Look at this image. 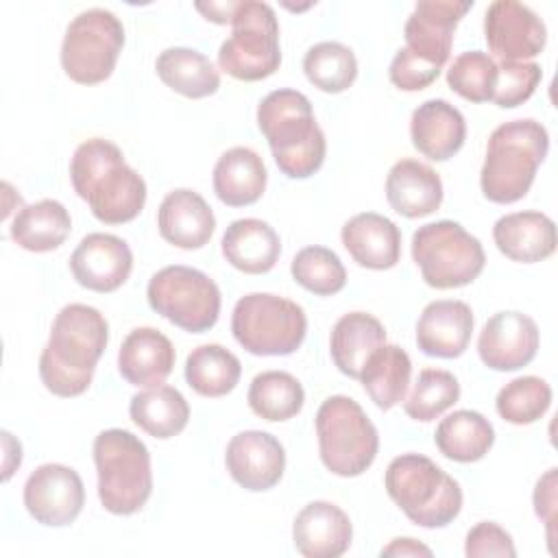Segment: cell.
<instances>
[{"label":"cell","mask_w":558,"mask_h":558,"mask_svg":"<svg viewBox=\"0 0 558 558\" xmlns=\"http://www.w3.org/2000/svg\"><path fill=\"white\" fill-rule=\"evenodd\" d=\"M107 340L109 325L96 307L85 303L61 307L39 355V377L46 390L65 399L83 395L94 379Z\"/></svg>","instance_id":"6da1fadb"},{"label":"cell","mask_w":558,"mask_h":558,"mask_svg":"<svg viewBox=\"0 0 558 558\" xmlns=\"http://www.w3.org/2000/svg\"><path fill=\"white\" fill-rule=\"evenodd\" d=\"M70 181L94 218L105 225L131 222L144 209L146 181L109 140L92 137L76 146L70 159Z\"/></svg>","instance_id":"7a4b0ae2"},{"label":"cell","mask_w":558,"mask_h":558,"mask_svg":"<svg viewBox=\"0 0 558 558\" xmlns=\"http://www.w3.org/2000/svg\"><path fill=\"white\" fill-rule=\"evenodd\" d=\"M257 126L286 177L307 179L320 170L327 142L305 94L275 89L264 96L257 105Z\"/></svg>","instance_id":"3957f363"},{"label":"cell","mask_w":558,"mask_h":558,"mask_svg":"<svg viewBox=\"0 0 558 558\" xmlns=\"http://www.w3.org/2000/svg\"><path fill=\"white\" fill-rule=\"evenodd\" d=\"M547 129L532 120H510L499 124L486 144V157L480 172L482 194L499 205L521 201L547 157Z\"/></svg>","instance_id":"277c9868"},{"label":"cell","mask_w":558,"mask_h":558,"mask_svg":"<svg viewBox=\"0 0 558 558\" xmlns=\"http://www.w3.org/2000/svg\"><path fill=\"white\" fill-rule=\"evenodd\" d=\"M390 499L421 527H445L462 510V488L421 453L397 456L384 475Z\"/></svg>","instance_id":"5b68a950"},{"label":"cell","mask_w":558,"mask_h":558,"mask_svg":"<svg viewBox=\"0 0 558 558\" xmlns=\"http://www.w3.org/2000/svg\"><path fill=\"white\" fill-rule=\"evenodd\" d=\"M98 497L107 512L129 517L140 512L153 493L148 447L131 432L111 427L94 438Z\"/></svg>","instance_id":"8992f818"},{"label":"cell","mask_w":558,"mask_h":558,"mask_svg":"<svg viewBox=\"0 0 558 558\" xmlns=\"http://www.w3.org/2000/svg\"><path fill=\"white\" fill-rule=\"evenodd\" d=\"M314 423L320 460L333 475L357 477L375 462L379 449L377 429L351 397H327Z\"/></svg>","instance_id":"52a82bcc"},{"label":"cell","mask_w":558,"mask_h":558,"mask_svg":"<svg viewBox=\"0 0 558 558\" xmlns=\"http://www.w3.org/2000/svg\"><path fill=\"white\" fill-rule=\"evenodd\" d=\"M412 259L427 286L451 290L469 286L486 264L482 242L456 220H436L412 235Z\"/></svg>","instance_id":"ba28073f"},{"label":"cell","mask_w":558,"mask_h":558,"mask_svg":"<svg viewBox=\"0 0 558 558\" xmlns=\"http://www.w3.org/2000/svg\"><path fill=\"white\" fill-rule=\"evenodd\" d=\"M231 331L238 344L253 355H290L305 340L307 316L290 299L251 292L238 299Z\"/></svg>","instance_id":"9c48e42d"},{"label":"cell","mask_w":558,"mask_h":558,"mask_svg":"<svg viewBox=\"0 0 558 558\" xmlns=\"http://www.w3.org/2000/svg\"><path fill=\"white\" fill-rule=\"evenodd\" d=\"M231 35L220 44L218 65L238 81H262L279 70V22L275 9L259 0H240Z\"/></svg>","instance_id":"30bf717a"},{"label":"cell","mask_w":558,"mask_h":558,"mask_svg":"<svg viewBox=\"0 0 558 558\" xmlns=\"http://www.w3.org/2000/svg\"><path fill=\"white\" fill-rule=\"evenodd\" d=\"M148 305L190 333L209 331L220 316V290L209 275L190 266L157 270L146 288Z\"/></svg>","instance_id":"8fae6325"},{"label":"cell","mask_w":558,"mask_h":558,"mask_svg":"<svg viewBox=\"0 0 558 558\" xmlns=\"http://www.w3.org/2000/svg\"><path fill=\"white\" fill-rule=\"evenodd\" d=\"M124 46V26L107 9L81 11L65 28L61 68L81 85H96L111 76Z\"/></svg>","instance_id":"7c38bea8"},{"label":"cell","mask_w":558,"mask_h":558,"mask_svg":"<svg viewBox=\"0 0 558 558\" xmlns=\"http://www.w3.org/2000/svg\"><path fill=\"white\" fill-rule=\"evenodd\" d=\"M24 506L41 525H70L85 506L83 480L72 466L46 462L28 475L24 484Z\"/></svg>","instance_id":"4fadbf2b"},{"label":"cell","mask_w":558,"mask_h":558,"mask_svg":"<svg viewBox=\"0 0 558 558\" xmlns=\"http://www.w3.org/2000/svg\"><path fill=\"white\" fill-rule=\"evenodd\" d=\"M484 37L490 52L501 61H525L541 54L547 28L527 4L495 0L484 13Z\"/></svg>","instance_id":"5bb4252c"},{"label":"cell","mask_w":558,"mask_h":558,"mask_svg":"<svg viewBox=\"0 0 558 558\" xmlns=\"http://www.w3.org/2000/svg\"><path fill=\"white\" fill-rule=\"evenodd\" d=\"M473 2L421 0L410 13L403 35L405 50L418 61L442 70L451 54L453 33Z\"/></svg>","instance_id":"9a60e30c"},{"label":"cell","mask_w":558,"mask_h":558,"mask_svg":"<svg viewBox=\"0 0 558 558\" xmlns=\"http://www.w3.org/2000/svg\"><path fill=\"white\" fill-rule=\"evenodd\" d=\"M538 342L541 333L534 318L523 312H497L480 331L477 353L484 366L493 371H519L536 357Z\"/></svg>","instance_id":"2e32d148"},{"label":"cell","mask_w":558,"mask_h":558,"mask_svg":"<svg viewBox=\"0 0 558 558\" xmlns=\"http://www.w3.org/2000/svg\"><path fill=\"white\" fill-rule=\"evenodd\" d=\"M225 464L238 486L262 493L277 486L283 477L286 451L272 434L246 429L229 440Z\"/></svg>","instance_id":"e0dca14e"},{"label":"cell","mask_w":558,"mask_h":558,"mask_svg":"<svg viewBox=\"0 0 558 558\" xmlns=\"http://www.w3.org/2000/svg\"><path fill=\"white\" fill-rule=\"evenodd\" d=\"M70 270L78 286L107 294L129 279L133 253L118 235L87 233L70 255Z\"/></svg>","instance_id":"ac0fdd59"},{"label":"cell","mask_w":558,"mask_h":558,"mask_svg":"<svg viewBox=\"0 0 558 558\" xmlns=\"http://www.w3.org/2000/svg\"><path fill=\"white\" fill-rule=\"evenodd\" d=\"M473 333V312L464 301L440 299L423 307L416 323V344L425 355L460 357Z\"/></svg>","instance_id":"d6986e66"},{"label":"cell","mask_w":558,"mask_h":558,"mask_svg":"<svg viewBox=\"0 0 558 558\" xmlns=\"http://www.w3.org/2000/svg\"><path fill=\"white\" fill-rule=\"evenodd\" d=\"M353 538L349 514L331 501H312L294 517L292 541L305 558H338Z\"/></svg>","instance_id":"ffe728a7"},{"label":"cell","mask_w":558,"mask_h":558,"mask_svg":"<svg viewBox=\"0 0 558 558\" xmlns=\"http://www.w3.org/2000/svg\"><path fill=\"white\" fill-rule=\"evenodd\" d=\"M161 238L177 248H201L216 231V216L207 201L187 187L166 194L157 211Z\"/></svg>","instance_id":"44dd1931"},{"label":"cell","mask_w":558,"mask_h":558,"mask_svg":"<svg viewBox=\"0 0 558 558\" xmlns=\"http://www.w3.org/2000/svg\"><path fill=\"white\" fill-rule=\"evenodd\" d=\"M174 347L155 327L133 329L120 344L118 371L122 379L137 388L161 386L174 368Z\"/></svg>","instance_id":"7402d4cb"},{"label":"cell","mask_w":558,"mask_h":558,"mask_svg":"<svg viewBox=\"0 0 558 558\" xmlns=\"http://www.w3.org/2000/svg\"><path fill=\"white\" fill-rule=\"evenodd\" d=\"M340 240L353 262L362 268L388 270L397 266L401 257L399 227L375 211H362L349 218L342 227Z\"/></svg>","instance_id":"603a6c76"},{"label":"cell","mask_w":558,"mask_h":558,"mask_svg":"<svg viewBox=\"0 0 558 558\" xmlns=\"http://www.w3.org/2000/svg\"><path fill=\"white\" fill-rule=\"evenodd\" d=\"M412 146L432 161H447L466 140V122L460 109L442 98H432L412 111Z\"/></svg>","instance_id":"cb8c5ba5"},{"label":"cell","mask_w":558,"mask_h":558,"mask_svg":"<svg viewBox=\"0 0 558 558\" xmlns=\"http://www.w3.org/2000/svg\"><path fill=\"white\" fill-rule=\"evenodd\" d=\"M493 240L508 259L534 264L554 255L556 225L541 211H514L495 222Z\"/></svg>","instance_id":"d4e9b609"},{"label":"cell","mask_w":558,"mask_h":558,"mask_svg":"<svg viewBox=\"0 0 558 558\" xmlns=\"http://www.w3.org/2000/svg\"><path fill=\"white\" fill-rule=\"evenodd\" d=\"M386 198L405 218L434 214L442 203V181L434 168L416 159H399L386 177Z\"/></svg>","instance_id":"484cf974"},{"label":"cell","mask_w":558,"mask_h":558,"mask_svg":"<svg viewBox=\"0 0 558 558\" xmlns=\"http://www.w3.org/2000/svg\"><path fill=\"white\" fill-rule=\"evenodd\" d=\"M225 259L246 275H264L275 268L281 255L277 231L259 218L233 220L220 242Z\"/></svg>","instance_id":"4316f807"},{"label":"cell","mask_w":558,"mask_h":558,"mask_svg":"<svg viewBox=\"0 0 558 558\" xmlns=\"http://www.w3.org/2000/svg\"><path fill=\"white\" fill-rule=\"evenodd\" d=\"M268 172L262 157L248 146L225 150L214 166V192L229 207H246L262 198Z\"/></svg>","instance_id":"83f0119b"},{"label":"cell","mask_w":558,"mask_h":558,"mask_svg":"<svg viewBox=\"0 0 558 558\" xmlns=\"http://www.w3.org/2000/svg\"><path fill=\"white\" fill-rule=\"evenodd\" d=\"M386 344L384 325L366 312H349L331 329L329 353L338 371L351 379H360L366 360Z\"/></svg>","instance_id":"f1b7e54d"},{"label":"cell","mask_w":558,"mask_h":558,"mask_svg":"<svg viewBox=\"0 0 558 558\" xmlns=\"http://www.w3.org/2000/svg\"><path fill=\"white\" fill-rule=\"evenodd\" d=\"M70 231V211L54 198H41L20 207L11 222V240L31 253H48L59 248Z\"/></svg>","instance_id":"f546056e"},{"label":"cell","mask_w":558,"mask_h":558,"mask_svg":"<svg viewBox=\"0 0 558 558\" xmlns=\"http://www.w3.org/2000/svg\"><path fill=\"white\" fill-rule=\"evenodd\" d=\"M131 421L153 438L168 440L181 434L190 421L185 397L172 386H153L131 397Z\"/></svg>","instance_id":"4dcf8cb0"},{"label":"cell","mask_w":558,"mask_h":558,"mask_svg":"<svg viewBox=\"0 0 558 558\" xmlns=\"http://www.w3.org/2000/svg\"><path fill=\"white\" fill-rule=\"evenodd\" d=\"M434 442L445 458L469 464L482 460L490 451L495 429L484 414L475 410H456L438 423Z\"/></svg>","instance_id":"1f68e13d"},{"label":"cell","mask_w":558,"mask_h":558,"mask_svg":"<svg viewBox=\"0 0 558 558\" xmlns=\"http://www.w3.org/2000/svg\"><path fill=\"white\" fill-rule=\"evenodd\" d=\"M155 70L172 92L185 98H207L220 87V72L203 52L194 48H166L159 52Z\"/></svg>","instance_id":"d6a6232c"},{"label":"cell","mask_w":558,"mask_h":558,"mask_svg":"<svg viewBox=\"0 0 558 558\" xmlns=\"http://www.w3.org/2000/svg\"><path fill=\"white\" fill-rule=\"evenodd\" d=\"M412 375L410 355L397 344H381L364 364L360 381L379 410H390L405 399Z\"/></svg>","instance_id":"836d02e7"},{"label":"cell","mask_w":558,"mask_h":558,"mask_svg":"<svg viewBox=\"0 0 558 558\" xmlns=\"http://www.w3.org/2000/svg\"><path fill=\"white\" fill-rule=\"evenodd\" d=\"M242 375L240 360L222 344H201L185 360V381L201 397L229 395Z\"/></svg>","instance_id":"e575fe53"},{"label":"cell","mask_w":558,"mask_h":558,"mask_svg":"<svg viewBox=\"0 0 558 558\" xmlns=\"http://www.w3.org/2000/svg\"><path fill=\"white\" fill-rule=\"evenodd\" d=\"M248 405L264 421H288L303 410L305 390L286 371H264L248 386Z\"/></svg>","instance_id":"d590c367"},{"label":"cell","mask_w":558,"mask_h":558,"mask_svg":"<svg viewBox=\"0 0 558 558\" xmlns=\"http://www.w3.org/2000/svg\"><path fill=\"white\" fill-rule=\"evenodd\" d=\"M307 81L327 94L349 89L357 76V59L353 50L340 41H318L303 57Z\"/></svg>","instance_id":"8d00e7d4"},{"label":"cell","mask_w":558,"mask_h":558,"mask_svg":"<svg viewBox=\"0 0 558 558\" xmlns=\"http://www.w3.org/2000/svg\"><path fill=\"white\" fill-rule=\"evenodd\" d=\"M460 399V384L453 373L442 368H423L414 381L408 399H403V410L412 421L429 423L442 412L453 408Z\"/></svg>","instance_id":"74e56055"},{"label":"cell","mask_w":558,"mask_h":558,"mask_svg":"<svg viewBox=\"0 0 558 558\" xmlns=\"http://www.w3.org/2000/svg\"><path fill=\"white\" fill-rule=\"evenodd\" d=\"M551 405V388L536 375H523L508 381L495 399L497 414L512 425L538 421Z\"/></svg>","instance_id":"f35d334b"},{"label":"cell","mask_w":558,"mask_h":558,"mask_svg":"<svg viewBox=\"0 0 558 558\" xmlns=\"http://www.w3.org/2000/svg\"><path fill=\"white\" fill-rule=\"evenodd\" d=\"M290 272L301 288L318 296L338 294L347 283V270L340 257L327 246L301 248L292 259Z\"/></svg>","instance_id":"ab89813d"},{"label":"cell","mask_w":558,"mask_h":558,"mask_svg":"<svg viewBox=\"0 0 558 558\" xmlns=\"http://www.w3.org/2000/svg\"><path fill=\"white\" fill-rule=\"evenodd\" d=\"M497 81V63L482 50H466L447 70V85L471 102H488Z\"/></svg>","instance_id":"60d3db41"},{"label":"cell","mask_w":558,"mask_h":558,"mask_svg":"<svg viewBox=\"0 0 558 558\" xmlns=\"http://www.w3.org/2000/svg\"><path fill=\"white\" fill-rule=\"evenodd\" d=\"M541 78V65L534 61H501L490 100L501 109L519 107L534 94Z\"/></svg>","instance_id":"b9f144b4"},{"label":"cell","mask_w":558,"mask_h":558,"mask_svg":"<svg viewBox=\"0 0 558 558\" xmlns=\"http://www.w3.org/2000/svg\"><path fill=\"white\" fill-rule=\"evenodd\" d=\"M464 554L469 558H484V556H508L514 558L517 549L512 536L497 525L495 521H480L466 532Z\"/></svg>","instance_id":"7bdbcfd3"},{"label":"cell","mask_w":558,"mask_h":558,"mask_svg":"<svg viewBox=\"0 0 558 558\" xmlns=\"http://www.w3.org/2000/svg\"><path fill=\"white\" fill-rule=\"evenodd\" d=\"M438 74H440L438 68H432V65L418 61L405 48L397 50V54L392 57L390 68H388L390 83L403 92L425 89L427 85H432L438 78Z\"/></svg>","instance_id":"ee69618b"},{"label":"cell","mask_w":558,"mask_h":558,"mask_svg":"<svg viewBox=\"0 0 558 558\" xmlns=\"http://www.w3.org/2000/svg\"><path fill=\"white\" fill-rule=\"evenodd\" d=\"M534 512L543 519L549 541V551H554V523H556V469H549L534 488Z\"/></svg>","instance_id":"f6af8a7d"},{"label":"cell","mask_w":558,"mask_h":558,"mask_svg":"<svg viewBox=\"0 0 558 558\" xmlns=\"http://www.w3.org/2000/svg\"><path fill=\"white\" fill-rule=\"evenodd\" d=\"M381 556H425L429 558L432 556V549L423 543H418L416 538H395L390 541L384 549H381Z\"/></svg>","instance_id":"bcb514c9"},{"label":"cell","mask_w":558,"mask_h":558,"mask_svg":"<svg viewBox=\"0 0 558 558\" xmlns=\"http://www.w3.org/2000/svg\"><path fill=\"white\" fill-rule=\"evenodd\" d=\"M194 7L198 13L205 15V20L214 24H231L238 2H196Z\"/></svg>","instance_id":"7dc6e473"},{"label":"cell","mask_w":558,"mask_h":558,"mask_svg":"<svg viewBox=\"0 0 558 558\" xmlns=\"http://www.w3.org/2000/svg\"><path fill=\"white\" fill-rule=\"evenodd\" d=\"M2 442H4V473H2V480L7 482L22 462V447H20L17 440H13V436L9 432H2Z\"/></svg>","instance_id":"c3c4849f"}]
</instances>
